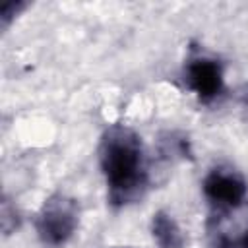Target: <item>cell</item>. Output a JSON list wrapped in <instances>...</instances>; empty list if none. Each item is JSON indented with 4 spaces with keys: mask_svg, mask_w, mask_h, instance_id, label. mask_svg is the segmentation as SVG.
Listing matches in <instances>:
<instances>
[{
    "mask_svg": "<svg viewBox=\"0 0 248 248\" xmlns=\"http://www.w3.org/2000/svg\"><path fill=\"white\" fill-rule=\"evenodd\" d=\"M203 194L213 209L231 211L238 209L248 196L246 180L229 167L211 169V172L203 180Z\"/></svg>",
    "mask_w": 248,
    "mask_h": 248,
    "instance_id": "cell-3",
    "label": "cell"
},
{
    "mask_svg": "<svg viewBox=\"0 0 248 248\" xmlns=\"http://www.w3.org/2000/svg\"><path fill=\"white\" fill-rule=\"evenodd\" d=\"M0 215H2V229H4V232H6V234H10V232L19 225L17 211H16V207H14L8 200H4V202H2Z\"/></svg>",
    "mask_w": 248,
    "mask_h": 248,
    "instance_id": "cell-6",
    "label": "cell"
},
{
    "mask_svg": "<svg viewBox=\"0 0 248 248\" xmlns=\"http://www.w3.org/2000/svg\"><path fill=\"white\" fill-rule=\"evenodd\" d=\"M234 248H248V229H246L244 234L234 242Z\"/></svg>",
    "mask_w": 248,
    "mask_h": 248,
    "instance_id": "cell-8",
    "label": "cell"
},
{
    "mask_svg": "<svg viewBox=\"0 0 248 248\" xmlns=\"http://www.w3.org/2000/svg\"><path fill=\"white\" fill-rule=\"evenodd\" d=\"M151 232L157 240L159 248H184V234L178 223L167 211L153 213L151 219Z\"/></svg>",
    "mask_w": 248,
    "mask_h": 248,
    "instance_id": "cell-5",
    "label": "cell"
},
{
    "mask_svg": "<svg viewBox=\"0 0 248 248\" xmlns=\"http://www.w3.org/2000/svg\"><path fill=\"white\" fill-rule=\"evenodd\" d=\"M27 4L25 2H19V0H10V2H4L2 4V8H0V21H2V27H8L10 25V21L25 8Z\"/></svg>",
    "mask_w": 248,
    "mask_h": 248,
    "instance_id": "cell-7",
    "label": "cell"
},
{
    "mask_svg": "<svg viewBox=\"0 0 248 248\" xmlns=\"http://www.w3.org/2000/svg\"><path fill=\"white\" fill-rule=\"evenodd\" d=\"M78 203L66 194H52L37 215V232L45 246L66 244L78 229Z\"/></svg>",
    "mask_w": 248,
    "mask_h": 248,
    "instance_id": "cell-2",
    "label": "cell"
},
{
    "mask_svg": "<svg viewBox=\"0 0 248 248\" xmlns=\"http://www.w3.org/2000/svg\"><path fill=\"white\" fill-rule=\"evenodd\" d=\"M186 85L202 103H211L223 91V66L213 58H192L184 70Z\"/></svg>",
    "mask_w": 248,
    "mask_h": 248,
    "instance_id": "cell-4",
    "label": "cell"
},
{
    "mask_svg": "<svg viewBox=\"0 0 248 248\" xmlns=\"http://www.w3.org/2000/svg\"><path fill=\"white\" fill-rule=\"evenodd\" d=\"M99 161L108 186V202L122 207L138 202L147 188V169L141 138L128 126L114 124L105 130Z\"/></svg>",
    "mask_w": 248,
    "mask_h": 248,
    "instance_id": "cell-1",
    "label": "cell"
}]
</instances>
